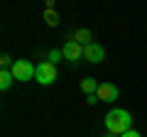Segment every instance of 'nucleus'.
Returning <instances> with one entry per match:
<instances>
[{"label": "nucleus", "instance_id": "ddd939ff", "mask_svg": "<svg viewBox=\"0 0 147 137\" xmlns=\"http://www.w3.org/2000/svg\"><path fill=\"white\" fill-rule=\"evenodd\" d=\"M120 137H142V135H140V132H137V130H127L125 135H120Z\"/></svg>", "mask_w": 147, "mask_h": 137}, {"label": "nucleus", "instance_id": "9d476101", "mask_svg": "<svg viewBox=\"0 0 147 137\" xmlns=\"http://www.w3.org/2000/svg\"><path fill=\"white\" fill-rule=\"evenodd\" d=\"M44 22H47L49 27H57L59 25V15H57V10H44Z\"/></svg>", "mask_w": 147, "mask_h": 137}, {"label": "nucleus", "instance_id": "20e7f679", "mask_svg": "<svg viewBox=\"0 0 147 137\" xmlns=\"http://www.w3.org/2000/svg\"><path fill=\"white\" fill-rule=\"evenodd\" d=\"M96 95H98V100H103V103H115L118 95H120V91H118V86H115V83L103 81V83L98 86V91H96Z\"/></svg>", "mask_w": 147, "mask_h": 137}, {"label": "nucleus", "instance_id": "423d86ee", "mask_svg": "<svg viewBox=\"0 0 147 137\" xmlns=\"http://www.w3.org/2000/svg\"><path fill=\"white\" fill-rule=\"evenodd\" d=\"M61 52H64V59L71 61V64H76L79 59H84V47H81L79 42H74V39H69V42L64 44Z\"/></svg>", "mask_w": 147, "mask_h": 137}, {"label": "nucleus", "instance_id": "9b49d317", "mask_svg": "<svg viewBox=\"0 0 147 137\" xmlns=\"http://www.w3.org/2000/svg\"><path fill=\"white\" fill-rule=\"evenodd\" d=\"M61 59H64V52H61V49H52V52L47 54V61H49V64H54V66H57Z\"/></svg>", "mask_w": 147, "mask_h": 137}, {"label": "nucleus", "instance_id": "6e6552de", "mask_svg": "<svg viewBox=\"0 0 147 137\" xmlns=\"http://www.w3.org/2000/svg\"><path fill=\"white\" fill-rule=\"evenodd\" d=\"M98 81H96V79H84V81H81V91H84V93L86 95H93L96 93V91H98Z\"/></svg>", "mask_w": 147, "mask_h": 137}, {"label": "nucleus", "instance_id": "7ed1b4c3", "mask_svg": "<svg viewBox=\"0 0 147 137\" xmlns=\"http://www.w3.org/2000/svg\"><path fill=\"white\" fill-rule=\"evenodd\" d=\"M34 81L39 86H52L57 81V66L49 61H39L37 64V74H34Z\"/></svg>", "mask_w": 147, "mask_h": 137}, {"label": "nucleus", "instance_id": "f8f14e48", "mask_svg": "<svg viewBox=\"0 0 147 137\" xmlns=\"http://www.w3.org/2000/svg\"><path fill=\"white\" fill-rule=\"evenodd\" d=\"M86 103H88V105H96V103H98V95H86Z\"/></svg>", "mask_w": 147, "mask_h": 137}, {"label": "nucleus", "instance_id": "f03ea898", "mask_svg": "<svg viewBox=\"0 0 147 137\" xmlns=\"http://www.w3.org/2000/svg\"><path fill=\"white\" fill-rule=\"evenodd\" d=\"M15 81H32L37 74V66L30 61V59H15V66L10 68Z\"/></svg>", "mask_w": 147, "mask_h": 137}, {"label": "nucleus", "instance_id": "1a4fd4ad", "mask_svg": "<svg viewBox=\"0 0 147 137\" xmlns=\"http://www.w3.org/2000/svg\"><path fill=\"white\" fill-rule=\"evenodd\" d=\"M12 81H15L12 71H0V91H7L12 86Z\"/></svg>", "mask_w": 147, "mask_h": 137}, {"label": "nucleus", "instance_id": "4468645a", "mask_svg": "<svg viewBox=\"0 0 147 137\" xmlns=\"http://www.w3.org/2000/svg\"><path fill=\"white\" fill-rule=\"evenodd\" d=\"M105 137H118V135H110V132H108V135H105Z\"/></svg>", "mask_w": 147, "mask_h": 137}, {"label": "nucleus", "instance_id": "39448f33", "mask_svg": "<svg viewBox=\"0 0 147 137\" xmlns=\"http://www.w3.org/2000/svg\"><path fill=\"white\" fill-rule=\"evenodd\" d=\"M84 59H86V61H91V64H100L105 59V49L100 47L98 42H91V44H86V47H84Z\"/></svg>", "mask_w": 147, "mask_h": 137}, {"label": "nucleus", "instance_id": "0eeeda50", "mask_svg": "<svg viewBox=\"0 0 147 137\" xmlns=\"http://www.w3.org/2000/svg\"><path fill=\"white\" fill-rule=\"evenodd\" d=\"M74 42H79L81 44V47H86V44H91V42H93V34H91V30H88V27H79V30H76V32H74Z\"/></svg>", "mask_w": 147, "mask_h": 137}, {"label": "nucleus", "instance_id": "f257e3e1", "mask_svg": "<svg viewBox=\"0 0 147 137\" xmlns=\"http://www.w3.org/2000/svg\"><path fill=\"white\" fill-rule=\"evenodd\" d=\"M103 125H105V130H108L110 135L120 137V135H125L127 130H132V115L127 110H123V108H113V110L103 118Z\"/></svg>", "mask_w": 147, "mask_h": 137}]
</instances>
